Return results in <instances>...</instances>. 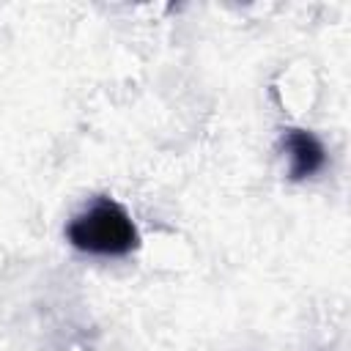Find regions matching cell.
<instances>
[{"label": "cell", "mask_w": 351, "mask_h": 351, "mask_svg": "<svg viewBox=\"0 0 351 351\" xmlns=\"http://www.w3.org/2000/svg\"><path fill=\"white\" fill-rule=\"evenodd\" d=\"M282 148L288 151V162H291L288 165V178L291 181L313 178L326 165V148H324V143L313 132H307V129H285Z\"/></svg>", "instance_id": "obj_2"}, {"label": "cell", "mask_w": 351, "mask_h": 351, "mask_svg": "<svg viewBox=\"0 0 351 351\" xmlns=\"http://www.w3.org/2000/svg\"><path fill=\"white\" fill-rule=\"evenodd\" d=\"M66 236L74 250L88 255H129L140 244L129 211L110 197H99L90 208L77 214L69 222Z\"/></svg>", "instance_id": "obj_1"}]
</instances>
